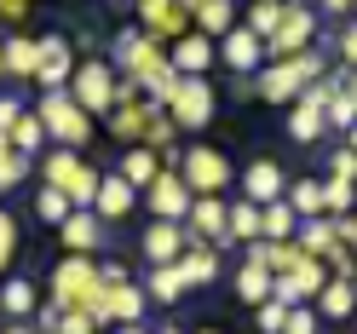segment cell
Segmentation results:
<instances>
[{"instance_id":"obj_8","label":"cell","mask_w":357,"mask_h":334,"mask_svg":"<svg viewBox=\"0 0 357 334\" xmlns=\"http://www.w3.org/2000/svg\"><path fill=\"white\" fill-rule=\"evenodd\" d=\"M311 40H317V6H311V0H282V24L265 40V58L277 63V58L311 52Z\"/></svg>"},{"instance_id":"obj_13","label":"cell","mask_w":357,"mask_h":334,"mask_svg":"<svg viewBox=\"0 0 357 334\" xmlns=\"http://www.w3.org/2000/svg\"><path fill=\"white\" fill-rule=\"evenodd\" d=\"M190 202H196V196L185 190L178 167H162V179H155V185L144 190V208H150V219H167V225H185V219H190Z\"/></svg>"},{"instance_id":"obj_38","label":"cell","mask_w":357,"mask_h":334,"mask_svg":"<svg viewBox=\"0 0 357 334\" xmlns=\"http://www.w3.org/2000/svg\"><path fill=\"white\" fill-rule=\"evenodd\" d=\"M277 24H282V6H265V0H254L248 17H242V29H248L254 40H271V35H277Z\"/></svg>"},{"instance_id":"obj_33","label":"cell","mask_w":357,"mask_h":334,"mask_svg":"<svg viewBox=\"0 0 357 334\" xmlns=\"http://www.w3.org/2000/svg\"><path fill=\"white\" fill-rule=\"evenodd\" d=\"M294 231H300V219H294V208H288V202L259 208V236H265V242H294Z\"/></svg>"},{"instance_id":"obj_54","label":"cell","mask_w":357,"mask_h":334,"mask_svg":"<svg viewBox=\"0 0 357 334\" xmlns=\"http://www.w3.org/2000/svg\"><path fill=\"white\" fill-rule=\"evenodd\" d=\"M0 75H6V40H0Z\"/></svg>"},{"instance_id":"obj_57","label":"cell","mask_w":357,"mask_h":334,"mask_svg":"<svg viewBox=\"0 0 357 334\" xmlns=\"http://www.w3.org/2000/svg\"><path fill=\"white\" fill-rule=\"evenodd\" d=\"M265 6H282V0H265Z\"/></svg>"},{"instance_id":"obj_16","label":"cell","mask_w":357,"mask_h":334,"mask_svg":"<svg viewBox=\"0 0 357 334\" xmlns=\"http://www.w3.org/2000/svg\"><path fill=\"white\" fill-rule=\"evenodd\" d=\"M213 47H219V63H225L231 75H259V70H265V40H254L242 24H236L225 40H213Z\"/></svg>"},{"instance_id":"obj_40","label":"cell","mask_w":357,"mask_h":334,"mask_svg":"<svg viewBox=\"0 0 357 334\" xmlns=\"http://www.w3.org/2000/svg\"><path fill=\"white\" fill-rule=\"evenodd\" d=\"M282 334H323L317 305H294V311H288V323H282Z\"/></svg>"},{"instance_id":"obj_25","label":"cell","mask_w":357,"mask_h":334,"mask_svg":"<svg viewBox=\"0 0 357 334\" xmlns=\"http://www.w3.org/2000/svg\"><path fill=\"white\" fill-rule=\"evenodd\" d=\"M294 248H300L305 259H323V265H328V254L340 248V236H334V219H300Z\"/></svg>"},{"instance_id":"obj_50","label":"cell","mask_w":357,"mask_h":334,"mask_svg":"<svg viewBox=\"0 0 357 334\" xmlns=\"http://www.w3.org/2000/svg\"><path fill=\"white\" fill-rule=\"evenodd\" d=\"M346 98H351V104H357V70H351V75H346Z\"/></svg>"},{"instance_id":"obj_41","label":"cell","mask_w":357,"mask_h":334,"mask_svg":"<svg viewBox=\"0 0 357 334\" xmlns=\"http://www.w3.org/2000/svg\"><path fill=\"white\" fill-rule=\"evenodd\" d=\"M328 179H346V185H357V150L334 144V155H328Z\"/></svg>"},{"instance_id":"obj_17","label":"cell","mask_w":357,"mask_h":334,"mask_svg":"<svg viewBox=\"0 0 357 334\" xmlns=\"http://www.w3.org/2000/svg\"><path fill=\"white\" fill-rule=\"evenodd\" d=\"M185 225H167V219H150V225H144V242H139V248H144V271H150V265H178V259H185Z\"/></svg>"},{"instance_id":"obj_56","label":"cell","mask_w":357,"mask_h":334,"mask_svg":"<svg viewBox=\"0 0 357 334\" xmlns=\"http://www.w3.org/2000/svg\"><path fill=\"white\" fill-rule=\"evenodd\" d=\"M196 334H219V328H196Z\"/></svg>"},{"instance_id":"obj_59","label":"cell","mask_w":357,"mask_h":334,"mask_svg":"<svg viewBox=\"0 0 357 334\" xmlns=\"http://www.w3.org/2000/svg\"><path fill=\"white\" fill-rule=\"evenodd\" d=\"M185 6H196V0H185Z\"/></svg>"},{"instance_id":"obj_48","label":"cell","mask_w":357,"mask_h":334,"mask_svg":"<svg viewBox=\"0 0 357 334\" xmlns=\"http://www.w3.org/2000/svg\"><path fill=\"white\" fill-rule=\"evenodd\" d=\"M311 6H323L328 17H346V12H351V0H311Z\"/></svg>"},{"instance_id":"obj_36","label":"cell","mask_w":357,"mask_h":334,"mask_svg":"<svg viewBox=\"0 0 357 334\" xmlns=\"http://www.w3.org/2000/svg\"><path fill=\"white\" fill-rule=\"evenodd\" d=\"M12 150H17V155H29V162H35L40 150H47V127H40V116H35V109L12 127Z\"/></svg>"},{"instance_id":"obj_31","label":"cell","mask_w":357,"mask_h":334,"mask_svg":"<svg viewBox=\"0 0 357 334\" xmlns=\"http://www.w3.org/2000/svg\"><path fill=\"white\" fill-rule=\"evenodd\" d=\"M271 271H265V265H254V259H242V271H236V300L242 305H265L271 300Z\"/></svg>"},{"instance_id":"obj_35","label":"cell","mask_w":357,"mask_h":334,"mask_svg":"<svg viewBox=\"0 0 357 334\" xmlns=\"http://www.w3.org/2000/svg\"><path fill=\"white\" fill-rule=\"evenodd\" d=\"M70 213H75V202H70L63 190H52V185H40V190H35V219H47L52 231H58Z\"/></svg>"},{"instance_id":"obj_49","label":"cell","mask_w":357,"mask_h":334,"mask_svg":"<svg viewBox=\"0 0 357 334\" xmlns=\"http://www.w3.org/2000/svg\"><path fill=\"white\" fill-rule=\"evenodd\" d=\"M0 334H35L29 323H6V328H0Z\"/></svg>"},{"instance_id":"obj_44","label":"cell","mask_w":357,"mask_h":334,"mask_svg":"<svg viewBox=\"0 0 357 334\" xmlns=\"http://www.w3.org/2000/svg\"><path fill=\"white\" fill-rule=\"evenodd\" d=\"M52 334H98V323L86 317V311H58V328Z\"/></svg>"},{"instance_id":"obj_27","label":"cell","mask_w":357,"mask_h":334,"mask_svg":"<svg viewBox=\"0 0 357 334\" xmlns=\"http://www.w3.org/2000/svg\"><path fill=\"white\" fill-rule=\"evenodd\" d=\"M178 271H185L190 288H208L219 277V248H208V242H185V259H178Z\"/></svg>"},{"instance_id":"obj_53","label":"cell","mask_w":357,"mask_h":334,"mask_svg":"<svg viewBox=\"0 0 357 334\" xmlns=\"http://www.w3.org/2000/svg\"><path fill=\"white\" fill-rule=\"evenodd\" d=\"M346 150H357V127H351V132H346Z\"/></svg>"},{"instance_id":"obj_20","label":"cell","mask_w":357,"mask_h":334,"mask_svg":"<svg viewBox=\"0 0 357 334\" xmlns=\"http://www.w3.org/2000/svg\"><path fill=\"white\" fill-rule=\"evenodd\" d=\"M58 242H63L70 254H86V259H93V254L104 248V219H98L93 208H75V213L58 225Z\"/></svg>"},{"instance_id":"obj_37","label":"cell","mask_w":357,"mask_h":334,"mask_svg":"<svg viewBox=\"0 0 357 334\" xmlns=\"http://www.w3.org/2000/svg\"><path fill=\"white\" fill-rule=\"evenodd\" d=\"M323 213H328V219L357 213V185H346V179H323Z\"/></svg>"},{"instance_id":"obj_39","label":"cell","mask_w":357,"mask_h":334,"mask_svg":"<svg viewBox=\"0 0 357 334\" xmlns=\"http://www.w3.org/2000/svg\"><path fill=\"white\" fill-rule=\"evenodd\" d=\"M17 242H24V231H17V213H12V208H0V277H12Z\"/></svg>"},{"instance_id":"obj_2","label":"cell","mask_w":357,"mask_h":334,"mask_svg":"<svg viewBox=\"0 0 357 334\" xmlns=\"http://www.w3.org/2000/svg\"><path fill=\"white\" fill-rule=\"evenodd\" d=\"M323 52H294V58H277V63H265V70L254 75V98L265 104H300L305 86H317L323 81Z\"/></svg>"},{"instance_id":"obj_47","label":"cell","mask_w":357,"mask_h":334,"mask_svg":"<svg viewBox=\"0 0 357 334\" xmlns=\"http://www.w3.org/2000/svg\"><path fill=\"white\" fill-rule=\"evenodd\" d=\"M0 17H6V24H17V17H29V0H0Z\"/></svg>"},{"instance_id":"obj_28","label":"cell","mask_w":357,"mask_h":334,"mask_svg":"<svg viewBox=\"0 0 357 334\" xmlns=\"http://www.w3.org/2000/svg\"><path fill=\"white\" fill-rule=\"evenodd\" d=\"M35 70H40V40L35 35H6V75L35 81Z\"/></svg>"},{"instance_id":"obj_7","label":"cell","mask_w":357,"mask_h":334,"mask_svg":"<svg viewBox=\"0 0 357 334\" xmlns=\"http://www.w3.org/2000/svg\"><path fill=\"white\" fill-rule=\"evenodd\" d=\"M162 109H167V121H173L178 132H202V127L213 121V109H219V93H213L208 75H178L173 98H167Z\"/></svg>"},{"instance_id":"obj_19","label":"cell","mask_w":357,"mask_h":334,"mask_svg":"<svg viewBox=\"0 0 357 334\" xmlns=\"http://www.w3.org/2000/svg\"><path fill=\"white\" fill-rule=\"evenodd\" d=\"M282 190H288V179H282V167L271 162V155L248 162V173H242V196H248L254 208H271V202H282Z\"/></svg>"},{"instance_id":"obj_12","label":"cell","mask_w":357,"mask_h":334,"mask_svg":"<svg viewBox=\"0 0 357 334\" xmlns=\"http://www.w3.org/2000/svg\"><path fill=\"white\" fill-rule=\"evenodd\" d=\"M323 98H328V81L305 86V93H300V104H288V139H294V144H323V139H328Z\"/></svg>"},{"instance_id":"obj_18","label":"cell","mask_w":357,"mask_h":334,"mask_svg":"<svg viewBox=\"0 0 357 334\" xmlns=\"http://www.w3.org/2000/svg\"><path fill=\"white\" fill-rule=\"evenodd\" d=\"M167 63H173L178 75H208L213 63H219V47H213L208 35H196V29H190V35H178L173 47H167Z\"/></svg>"},{"instance_id":"obj_5","label":"cell","mask_w":357,"mask_h":334,"mask_svg":"<svg viewBox=\"0 0 357 334\" xmlns=\"http://www.w3.org/2000/svg\"><path fill=\"white\" fill-rule=\"evenodd\" d=\"M178 179H185L190 196H225L236 167H231V155L219 144H185L178 150Z\"/></svg>"},{"instance_id":"obj_3","label":"cell","mask_w":357,"mask_h":334,"mask_svg":"<svg viewBox=\"0 0 357 334\" xmlns=\"http://www.w3.org/2000/svg\"><path fill=\"white\" fill-rule=\"evenodd\" d=\"M98 294H104L98 259H86V254H63V259L52 265V305H58V311H86V317H93Z\"/></svg>"},{"instance_id":"obj_15","label":"cell","mask_w":357,"mask_h":334,"mask_svg":"<svg viewBox=\"0 0 357 334\" xmlns=\"http://www.w3.org/2000/svg\"><path fill=\"white\" fill-rule=\"evenodd\" d=\"M139 317H144V288L139 282H104V294L93 305V323L127 328V323H139Z\"/></svg>"},{"instance_id":"obj_32","label":"cell","mask_w":357,"mask_h":334,"mask_svg":"<svg viewBox=\"0 0 357 334\" xmlns=\"http://www.w3.org/2000/svg\"><path fill=\"white\" fill-rule=\"evenodd\" d=\"M323 116H328V132H346L357 127V104L346 98V81H328V98H323Z\"/></svg>"},{"instance_id":"obj_52","label":"cell","mask_w":357,"mask_h":334,"mask_svg":"<svg viewBox=\"0 0 357 334\" xmlns=\"http://www.w3.org/2000/svg\"><path fill=\"white\" fill-rule=\"evenodd\" d=\"M6 155H12V139H0V162H6Z\"/></svg>"},{"instance_id":"obj_42","label":"cell","mask_w":357,"mask_h":334,"mask_svg":"<svg viewBox=\"0 0 357 334\" xmlns=\"http://www.w3.org/2000/svg\"><path fill=\"white\" fill-rule=\"evenodd\" d=\"M254 323H259V334H282V323H288V305H277V300L254 305Z\"/></svg>"},{"instance_id":"obj_11","label":"cell","mask_w":357,"mask_h":334,"mask_svg":"<svg viewBox=\"0 0 357 334\" xmlns=\"http://www.w3.org/2000/svg\"><path fill=\"white\" fill-rule=\"evenodd\" d=\"M139 6V29L150 40H162V47H173L178 35H190V6L185 0H132Z\"/></svg>"},{"instance_id":"obj_55","label":"cell","mask_w":357,"mask_h":334,"mask_svg":"<svg viewBox=\"0 0 357 334\" xmlns=\"http://www.w3.org/2000/svg\"><path fill=\"white\" fill-rule=\"evenodd\" d=\"M155 334H178V328H155Z\"/></svg>"},{"instance_id":"obj_29","label":"cell","mask_w":357,"mask_h":334,"mask_svg":"<svg viewBox=\"0 0 357 334\" xmlns=\"http://www.w3.org/2000/svg\"><path fill=\"white\" fill-rule=\"evenodd\" d=\"M351 311H357L351 282H346V277H328V282H323V294H317V317H328V323H346Z\"/></svg>"},{"instance_id":"obj_58","label":"cell","mask_w":357,"mask_h":334,"mask_svg":"<svg viewBox=\"0 0 357 334\" xmlns=\"http://www.w3.org/2000/svg\"><path fill=\"white\" fill-rule=\"evenodd\" d=\"M351 294H357V277H351Z\"/></svg>"},{"instance_id":"obj_21","label":"cell","mask_w":357,"mask_h":334,"mask_svg":"<svg viewBox=\"0 0 357 334\" xmlns=\"http://www.w3.org/2000/svg\"><path fill=\"white\" fill-rule=\"evenodd\" d=\"M35 311H40L35 277H6V282H0V317H6V323H35Z\"/></svg>"},{"instance_id":"obj_24","label":"cell","mask_w":357,"mask_h":334,"mask_svg":"<svg viewBox=\"0 0 357 334\" xmlns=\"http://www.w3.org/2000/svg\"><path fill=\"white\" fill-rule=\"evenodd\" d=\"M185 294H190V282H185V271H178V265H150V271H144V300L178 305Z\"/></svg>"},{"instance_id":"obj_26","label":"cell","mask_w":357,"mask_h":334,"mask_svg":"<svg viewBox=\"0 0 357 334\" xmlns=\"http://www.w3.org/2000/svg\"><path fill=\"white\" fill-rule=\"evenodd\" d=\"M116 173H121L132 190H150L155 179H162V155H155V150H144V144H132V150L121 155V167H116Z\"/></svg>"},{"instance_id":"obj_23","label":"cell","mask_w":357,"mask_h":334,"mask_svg":"<svg viewBox=\"0 0 357 334\" xmlns=\"http://www.w3.org/2000/svg\"><path fill=\"white\" fill-rule=\"evenodd\" d=\"M190 29L208 40H225L236 29V0H196L190 6Z\"/></svg>"},{"instance_id":"obj_60","label":"cell","mask_w":357,"mask_h":334,"mask_svg":"<svg viewBox=\"0 0 357 334\" xmlns=\"http://www.w3.org/2000/svg\"><path fill=\"white\" fill-rule=\"evenodd\" d=\"M351 12H357V0H351Z\"/></svg>"},{"instance_id":"obj_45","label":"cell","mask_w":357,"mask_h":334,"mask_svg":"<svg viewBox=\"0 0 357 334\" xmlns=\"http://www.w3.org/2000/svg\"><path fill=\"white\" fill-rule=\"evenodd\" d=\"M29 109H24V98H0V139H12V127L24 121Z\"/></svg>"},{"instance_id":"obj_10","label":"cell","mask_w":357,"mask_h":334,"mask_svg":"<svg viewBox=\"0 0 357 334\" xmlns=\"http://www.w3.org/2000/svg\"><path fill=\"white\" fill-rule=\"evenodd\" d=\"M190 242H208V248H231V202L225 196H196L190 219H185Z\"/></svg>"},{"instance_id":"obj_1","label":"cell","mask_w":357,"mask_h":334,"mask_svg":"<svg viewBox=\"0 0 357 334\" xmlns=\"http://www.w3.org/2000/svg\"><path fill=\"white\" fill-rule=\"evenodd\" d=\"M116 70H121V81L139 86L155 109H162L173 98V86H178V70L167 63V47H162V40H150L144 29H121L116 35Z\"/></svg>"},{"instance_id":"obj_51","label":"cell","mask_w":357,"mask_h":334,"mask_svg":"<svg viewBox=\"0 0 357 334\" xmlns=\"http://www.w3.org/2000/svg\"><path fill=\"white\" fill-rule=\"evenodd\" d=\"M116 334H150V328H139V323H127V328H116Z\"/></svg>"},{"instance_id":"obj_34","label":"cell","mask_w":357,"mask_h":334,"mask_svg":"<svg viewBox=\"0 0 357 334\" xmlns=\"http://www.w3.org/2000/svg\"><path fill=\"white\" fill-rule=\"evenodd\" d=\"M236 242H242V248L265 242V236H259V208L248 202V196H242V202H231V248H236Z\"/></svg>"},{"instance_id":"obj_22","label":"cell","mask_w":357,"mask_h":334,"mask_svg":"<svg viewBox=\"0 0 357 334\" xmlns=\"http://www.w3.org/2000/svg\"><path fill=\"white\" fill-rule=\"evenodd\" d=\"M132 208H139V190H132L121 173H104V179H98V202H93V213L104 219V225H116V219H127Z\"/></svg>"},{"instance_id":"obj_4","label":"cell","mask_w":357,"mask_h":334,"mask_svg":"<svg viewBox=\"0 0 357 334\" xmlns=\"http://www.w3.org/2000/svg\"><path fill=\"white\" fill-rule=\"evenodd\" d=\"M98 179H104V173L93 162H81V150H47V155H40V185L63 190L75 208H93L98 202Z\"/></svg>"},{"instance_id":"obj_14","label":"cell","mask_w":357,"mask_h":334,"mask_svg":"<svg viewBox=\"0 0 357 334\" xmlns=\"http://www.w3.org/2000/svg\"><path fill=\"white\" fill-rule=\"evenodd\" d=\"M70 75H75V47H70V35H40L35 86H40V93H70Z\"/></svg>"},{"instance_id":"obj_43","label":"cell","mask_w":357,"mask_h":334,"mask_svg":"<svg viewBox=\"0 0 357 334\" xmlns=\"http://www.w3.org/2000/svg\"><path fill=\"white\" fill-rule=\"evenodd\" d=\"M29 179V155H6V162H0V190H17V185H24Z\"/></svg>"},{"instance_id":"obj_46","label":"cell","mask_w":357,"mask_h":334,"mask_svg":"<svg viewBox=\"0 0 357 334\" xmlns=\"http://www.w3.org/2000/svg\"><path fill=\"white\" fill-rule=\"evenodd\" d=\"M340 58H346L351 70H357V17H351V24L340 29Z\"/></svg>"},{"instance_id":"obj_6","label":"cell","mask_w":357,"mask_h":334,"mask_svg":"<svg viewBox=\"0 0 357 334\" xmlns=\"http://www.w3.org/2000/svg\"><path fill=\"white\" fill-rule=\"evenodd\" d=\"M35 116H40V127H47V144H58V150L93 144V116H86L70 93H40Z\"/></svg>"},{"instance_id":"obj_30","label":"cell","mask_w":357,"mask_h":334,"mask_svg":"<svg viewBox=\"0 0 357 334\" xmlns=\"http://www.w3.org/2000/svg\"><path fill=\"white\" fill-rule=\"evenodd\" d=\"M282 202L294 208V219H328L323 213V179H294L282 190Z\"/></svg>"},{"instance_id":"obj_9","label":"cell","mask_w":357,"mask_h":334,"mask_svg":"<svg viewBox=\"0 0 357 334\" xmlns=\"http://www.w3.org/2000/svg\"><path fill=\"white\" fill-rule=\"evenodd\" d=\"M116 70H109L104 58H81L75 63V75H70V98L86 109V116H109L116 109Z\"/></svg>"}]
</instances>
